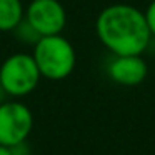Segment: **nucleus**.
I'll list each match as a JSON object with an SVG mask.
<instances>
[{"label":"nucleus","instance_id":"f257e3e1","mask_svg":"<svg viewBox=\"0 0 155 155\" xmlns=\"http://www.w3.org/2000/svg\"><path fill=\"white\" fill-rule=\"evenodd\" d=\"M95 32L114 55H142L152 37L143 12L128 4L105 7L95 20Z\"/></svg>","mask_w":155,"mask_h":155},{"label":"nucleus","instance_id":"f03ea898","mask_svg":"<svg viewBox=\"0 0 155 155\" xmlns=\"http://www.w3.org/2000/svg\"><path fill=\"white\" fill-rule=\"evenodd\" d=\"M32 57L38 72L48 80H64L74 72L77 55L75 48L62 34L40 37L34 45Z\"/></svg>","mask_w":155,"mask_h":155},{"label":"nucleus","instance_id":"7ed1b4c3","mask_svg":"<svg viewBox=\"0 0 155 155\" xmlns=\"http://www.w3.org/2000/svg\"><path fill=\"white\" fill-rule=\"evenodd\" d=\"M42 75L28 54H12L0 65V85L7 97L22 98L37 88Z\"/></svg>","mask_w":155,"mask_h":155},{"label":"nucleus","instance_id":"20e7f679","mask_svg":"<svg viewBox=\"0 0 155 155\" xmlns=\"http://www.w3.org/2000/svg\"><path fill=\"white\" fill-rule=\"evenodd\" d=\"M34 128V115L30 108L18 100H5L0 104V145L15 147L24 143Z\"/></svg>","mask_w":155,"mask_h":155},{"label":"nucleus","instance_id":"39448f33","mask_svg":"<svg viewBox=\"0 0 155 155\" xmlns=\"http://www.w3.org/2000/svg\"><path fill=\"white\" fill-rule=\"evenodd\" d=\"M25 20L40 37L57 35L67 25V12L60 0H32L25 8Z\"/></svg>","mask_w":155,"mask_h":155},{"label":"nucleus","instance_id":"423d86ee","mask_svg":"<svg viewBox=\"0 0 155 155\" xmlns=\"http://www.w3.org/2000/svg\"><path fill=\"white\" fill-rule=\"evenodd\" d=\"M107 72L115 84L135 87L145 80L148 67L142 55H114Z\"/></svg>","mask_w":155,"mask_h":155},{"label":"nucleus","instance_id":"0eeeda50","mask_svg":"<svg viewBox=\"0 0 155 155\" xmlns=\"http://www.w3.org/2000/svg\"><path fill=\"white\" fill-rule=\"evenodd\" d=\"M25 17L22 0H0V32H12Z\"/></svg>","mask_w":155,"mask_h":155},{"label":"nucleus","instance_id":"6e6552de","mask_svg":"<svg viewBox=\"0 0 155 155\" xmlns=\"http://www.w3.org/2000/svg\"><path fill=\"white\" fill-rule=\"evenodd\" d=\"M12 32H14L15 37H17L18 40L22 42V44H27V45H28V44H30V45H35V44L38 42V38H40L38 32L35 30V28L32 27V25L28 24L27 20H25V17H24V20H22Z\"/></svg>","mask_w":155,"mask_h":155},{"label":"nucleus","instance_id":"1a4fd4ad","mask_svg":"<svg viewBox=\"0 0 155 155\" xmlns=\"http://www.w3.org/2000/svg\"><path fill=\"white\" fill-rule=\"evenodd\" d=\"M143 15H145L147 27H148V30H150V35L155 37V0H152L150 4H148V7L145 8Z\"/></svg>","mask_w":155,"mask_h":155},{"label":"nucleus","instance_id":"9d476101","mask_svg":"<svg viewBox=\"0 0 155 155\" xmlns=\"http://www.w3.org/2000/svg\"><path fill=\"white\" fill-rule=\"evenodd\" d=\"M0 155H14L10 147H4V145H0Z\"/></svg>","mask_w":155,"mask_h":155},{"label":"nucleus","instance_id":"9b49d317","mask_svg":"<svg viewBox=\"0 0 155 155\" xmlns=\"http://www.w3.org/2000/svg\"><path fill=\"white\" fill-rule=\"evenodd\" d=\"M5 97H7V94H5V90L2 88V85H0V104L5 102Z\"/></svg>","mask_w":155,"mask_h":155}]
</instances>
